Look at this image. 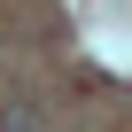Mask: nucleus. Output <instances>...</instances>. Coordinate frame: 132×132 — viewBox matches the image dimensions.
<instances>
[{
    "label": "nucleus",
    "mask_w": 132,
    "mask_h": 132,
    "mask_svg": "<svg viewBox=\"0 0 132 132\" xmlns=\"http://www.w3.org/2000/svg\"><path fill=\"white\" fill-rule=\"evenodd\" d=\"M0 132H39V109H23V101L0 109Z\"/></svg>",
    "instance_id": "nucleus-1"
}]
</instances>
